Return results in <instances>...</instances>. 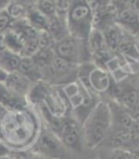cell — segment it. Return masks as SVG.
<instances>
[{"mask_svg":"<svg viewBox=\"0 0 139 159\" xmlns=\"http://www.w3.org/2000/svg\"><path fill=\"white\" fill-rule=\"evenodd\" d=\"M34 2L35 1H33V2H29V1H9L6 10L9 13L10 18L13 20V22L24 20V19H26L28 10L34 6Z\"/></svg>","mask_w":139,"mask_h":159,"instance_id":"e0dca14e","label":"cell"},{"mask_svg":"<svg viewBox=\"0 0 139 159\" xmlns=\"http://www.w3.org/2000/svg\"><path fill=\"white\" fill-rule=\"evenodd\" d=\"M98 148L129 150V131L127 129L111 126L108 135Z\"/></svg>","mask_w":139,"mask_h":159,"instance_id":"30bf717a","label":"cell"},{"mask_svg":"<svg viewBox=\"0 0 139 159\" xmlns=\"http://www.w3.org/2000/svg\"><path fill=\"white\" fill-rule=\"evenodd\" d=\"M42 159H68V150L52 131L42 124L35 144L31 147Z\"/></svg>","mask_w":139,"mask_h":159,"instance_id":"8992f818","label":"cell"},{"mask_svg":"<svg viewBox=\"0 0 139 159\" xmlns=\"http://www.w3.org/2000/svg\"><path fill=\"white\" fill-rule=\"evenodd\" d=\"M68 35L87 43L93 27V12L88 1H71L65 18Z\"/></svg>","mask_w":139,"mask_h":159,"instance_id":"277c9868","label":"cell"},{"mask_svg":"<svg viewBox=\"0 0 139 159\" xmlns=\"http://www.w3.org/2000/svg\"><path fill=\"white\" fill-rule=\"evenodd\" d=\"M109 107L111 117V126L122 129H129L135 120L132 119L129 110L114 100H106Z\"/></svg>","mask_w":139,"mask_h":159,"instance_id":"8fae6325","label":"cell"},{"mask_svg":"<svg viewBox=\"0 0 139 159\" xmlns=\"http://www.w3.org/2000/svg\"><path fill=\"white\" fill-rule=\"evenodd\" d=\"M53 51L57 57L77 66L90 62V52L87 48V43L70 35L55 42Z\"/></svg>","mask_w":139,"mask_h":159,"instance_id":"52a82bcc","label":"cell"},{"mask_svg":"<svg viewBox=\"0 0 139 159\" xmlns=\"http://www.w3.org/2000/svg\"><path fill=\"white\" fill-rule=\"evenodd\" d=\"M128 159H139V149L129 150V154H128Z\"/></svg>","mask_w":139,"mask_h":159,"instance_id":"f546056e","label":"cell"},{"mask_svg":"<svg viewBox=\"0 0 139 159\" xmlns=\"http://www.w3.org/2000/svg\"><path fill=\"white\" fill-rule=\"evenodd\" d=\"M3 84L12 93L25 98L27 97L32 86L34 85L28 79H26L24 75L21 74L18 71L9 73L7 75V77H6Z\"/></svg>","mask_w":139,"mask_h":159,"instance_id":"7c38bea8","label":"cell"},{"mask_svg":"<svg viewBox=\"0 0 139 159\" xmlns=\"http://www.w3.org/2000/svg\"><path fill=\"white\" fill-rule=\"evenodd\" d=\"M87 48H88L90 56L95 52H98L100 50H103L106 48V42H104L103 34L100 30L93 29L87 39Z\"/></svg>","mask_w":139,"mask_h":159,"instance_id":"44dd1931","label":"cell"},{"mask_svg":"<svg viewBox=\"0 0 139 159\" xmlns=\"http://www.w3.org/2000/svg\"><path fill=\"white\" fill-rule=\"evenodd\" d=\"M98 159H128L129 150L110 149V148H97Z\"/></svg>","mask_w":139,"mask_h":159,"instance_id":"603a6c76","label":"cell"},{"mask_svg":"<svg viewBox=\"0 0 139 159\" xmlns=\"http://www.w3.org/2000/svg\"><path fill=\"white\" fill-rule=\"evenodd\" d=\"M8 2H9V1H5V0H0V11L7 8Z\"/></svg>","mask_w":139,"mask_h":159,"instance_id":"d6a6232c","label":"cell"},{"mask_svg":"<svg viewBox=\"0 0 139 159\" xmlns=\"http://www.w3.org/2000/svg\"><path fill=\"white\" fill-rule=\"evenodd\" d=\"M21 59H22V57L20 55L12 52V51L7 49L2 55L0 56V68L2 69L7 74L16 72L19 66H20Z\"/></svg>","mask_w":139,"mask_h":159,"instance_id":"ac0fdd59","label":"cell"},{"mask_svg":"<svg viewBox=\"0 0 139 159\" xmlns=\"http://www.w3.org/2000/svg\"><path fill=\"white\" fill-rule=\"evenodd\" d=\"M128 80L129 79L117 84L116 91L111 100H114L125 108L130 109L139 102V89L138 85L128 83Z\"/></svg>","mask_w":139,"mask_h":159,"instance_id":"9c48e42d","label":"cell"},{"mask_svg":"<svg viewBox=\"0 0 139 159\" xmlns=\"http://www.w3.org/2000/svg\"><path fill=\"white\" fill-rule=\"evenodd\" d=\"M138 89H139V83H138Z\"/></svg>","mask_w":139,"mask_h":159,"instance_id":"e575fe53","label":"cell"},{"mask_svg":"<svg viewBox=\"0 0 139 159\" xmlns=\"http://www.w3.org/2000/svg\"><path fill=\"white\" fill-rule=\"evenodd\" d=\"M40 117L33 107L7 110L0 118V142L11 152L29 149L41 130Z\"/></svg>","mask_w":139,"mask_h":159,"instance_id":"6da1fadb","label":"cell"},{"mask_svg":"<svg viewBox=\"0 0 139 159\" xmlns=\"http://www.w3.org/2000/svg\"><path fill=\"white\" fill-rule=\"evenodd\" d=\"M10 155H11L12 159H42L36 152H34L31 148L25 150H20V152H11Z\"/></svg>","mask_w":139,"mask_h":159,"instance_id":"4316f807","label":"cell"},{"mask_svg":"<svg viewBox=\"0 0 139 159\" xmlns=\"http://www.w3.org/2000/svg\"><path fill=\"white\" fill-rule=\"evenodd\" d=\"M77 81L87 91L97 95L99 98L101 95L106 94L111 99L117 86L104 69L96 66L91 62L78 66Z\"/></svg>","mask_w":139,"mask_h":159,"instance_id":"3957f363","label":"cell"},{"mask_svg":"<svg viewBox=\"0 0 139 159\" xmlns=\"http://www.w3.org/2000/svg\"><path fill=\"white\" fill-rule=\"evenodd\" d=\"M13 20L10 18L7 10L3 9L0 11V35H3L6 32H8L12 27Z\"/></svg>","mask_w":139,"mask_h":159,"instance_id":"484cf974","label":"cell"},{"mask_svg":"<svg viewBox=\"0 0 139 159\" xmlns=\"http://www.w3.org/2000/svg\"><path fill=\"white\" fill-rule=\"evenodd\" d=\"M128 131H129V150L139 149V121H134Z\"/></svg>","mask_w":139,"mask_h":159,"instance_id":"d4e9b609","label":"cell"},{"mask_svg":"<svg viewBox=\"0 0 139 159\" xmlns=\"http://www.w3.org/2000/svg\"><path fill=\"white\" fill-rule=\"evenodd\" d=\"M41 72L42 82L50 86L62 87L77 81L78 66L55 56L52 62L46 69L41 70Z\"/></svg>","mask_w":139,"mask_h":159,"instance_id":"5b68a950","label":"cell"},{"mask_svg":"<svg viewBox=\"0 0 139 159\" xmlns=\"http://www.w3.org/2000/svg\"><path fill=\"white\" fill-rule=\"evenodd\" d=\"M54 57L55 55L54 51H53V47H48V48L38 49V51L32 57V59H33V61L35 62L38 68L44 70L52 62Z\"/></svg>","mask_w":139,"mask_h":159,"instance_id":"7402d4cb","label":"cell"},{"mask_svg":"<svg viewBox=\"0 0 139 159\" xmlns=\"http://www.w3.org/2000/svg\"><path fill=\"white\" fill-rule=\"evenodd\" d=\"M18 72H20L26 79H28L33 84L40 82L42 80L41 69H39L36 66V63L33 61L32 58H22L21 59Z\"/></svg>","mask_w":139,"mask_h":159,"instance_id":"2e32d148","label":"cell"},{"mask_svg":"<svg viewBox=\"0 0 139 159\" xmlns=\"http://www.w3.org/2000/svg\"><path fill=\"white\" fill-rule=\"evenodd\" d=\"M6 50H7V47H6L5 42H3V37L2 35H0V56L2 55Z\"/></svg>","mask_w":139,"mask_h":159,"instance_id":"4dcf8cb0","label":"cell"},{"mask_svg":"<svg viewBox=\"0 0 139 159\" xmlns=\"http://www.w3.org/2000/svg\"><path fill=\"white\" fill-rule=\"evenodd\" d=\"M102 34H103L104 42H106V46L108 49H110L113 52H117L119 47L121 45L122 40H123L124 36H125V32L121 29L117 24L113 23V24L106 26L104 30H102Z\"/></svg>","mask_w":139,"mask_h":159,"instance_id":"9a60e30c","label":"cell"},{"mask_svg":"<svg viewBox=\"0 0 139 159\" xmlns=\"http://www.w3.org/2000/svg\"><path fill=\"white\" fill-rule=\"evenodd\" d=\"M127 7L134 12L139 14V0H132V1H127Z\"/></svg>","mask_w":139,"mask_h":159,"instance_id":"83f0119b","label":"cell"},{"mask_svg":"<svg viewBox=\"0 0 139 159\" xmlns=\"http://www.w3.org/2000/svg\"><path fill=\"white\" fill-rule=\"evenodd\" d=\"M7 75H8L7 73H6L2 69L0 68V83L5 82V80H6V77H7Z\"/></svg>","mask_w":139,"mask_h":159,"instance_id":"1f68e13d","label":"cell"},{"mask_svg":"<svg viewBox=\"0 0 139 159\" xmlns=\"http://www.w3.org/2000/svg\"><path fill=\"white\" fill-rule=\"evenodd\" d=\"M115 24H117L126 34L136 37L139 33V14L126 7L115 18Z\"/></svg>","mask_w":139,"mask_h":159,"instance_id":"4fadbf2b","label":"cell"},{"mask_svg":"<svg viewBox=\"0 0 139 159\" xmlns=\"http://www.w3.org/2000/svg\"><path fill=\"white\" fill-rule=\"evenodd\" d=\"M8 154H10V150L0 142V157L6 156V155H8Z\"/></svg>","mask_w":139,"mask_h":159,"instance_id":"f1b7e54d","label":"cell"},{"mask_svg":"<svg viewBox=\"0 0 139 159\" xmlns=\"http://www.w3.org/2000/svg\"><path fill=\"white\" fill-rule=\"evenodd\" d=\"M0 104L7 110L22 109L29 106L26 98L12 93L5 86L3 83H0Z\"/></svg>","mask_w":139,"mask_h":159,"instance_id":"5bb4252c","label":"cell"},{"mask_svg":"<svg viewBox=\"0 0 139 159\" xmlns=\"http://www.w3.org/2000/svg\"><path fill=\"white\" fill-rule=\"evenodd\" d=\"M111 129V117L106 100H100L82 124L84 145L97 149Z\"/></svg>","mask_w":139,"mask_h":159,"instance_id":"7a4b0ae2","label":"cell"},{"mask_svg":"<svg viewBox=\"0 0 139 159\" xmlns=\"http://www.w3.org/2000/svg\"><path fill=\"white\" fill-rule=\"evenodd\" d=\"M35 8L47 19H51L55 16V5L54 1L50 0H40L35 1Z\"/></svg>","mask_w":139,"mask_h":159,"instance_id":"cb8c5ba5","label":"cell"},{"mask_svg":"<svg viewBox=\"0 0 139 159\" xmlns=\"http://www.w3.org/2000/svg\"><path fill=\"white\" fill-rule=\"evenodd\" d=\"M2 37L8 50L18 53V55H21L25 43L23 40V38L13 29H10L8 32H6L2 35Z\"/></svg>","mask_w":139,"mask_h":159,"instance_id":"d6986e66","label":"cell"},{"mask_svg":"<svg viewBox=\"0 0 139 159\" xmlns=\"http://www.w3.org/2000/svg\"><path fill=\"white\" fill-rule=\"evenodd\" d=\"M0 159H12V157H11V155H10V154H8V155H6V156L0 157Z\"/></svg>","mask_w":139,"mask_h":159,"instance_id":"836d02e7","label":"cell"},{"mask_svg":"<svg viewBox=\"0 0 139 159\" xmlns=\"http://www.w3.org/2000/svg\"><path fill=\"white\" fill-rule=\"evenodd\" d=\"M26 20L28 21V23L32 25V27H34L37 32H44V31H47V29H48L49 19H47L46 16H42L39 11L36 10L35 2H34L33 7L28 10Z\"/></svg>","mask_w":139,"mask_h":159,"instance_id":"ffe728a7","label":"cell"},{"mask_svg":"<svg viewBox=\"0 0 139 159\" xmlns=\"http://www.w3.org/2000/svg\"><path fill=\"white\" fill-rule=\"evenodd\" d=\"M58 136L68 152L73 150L76 152H82L84 146L82 125L74 119L73 116L65 118Z\"/></svg>","mask_w":139,"mask_h":159,"instance_id":"ba28073f","label":"cell"}]
</instances>
